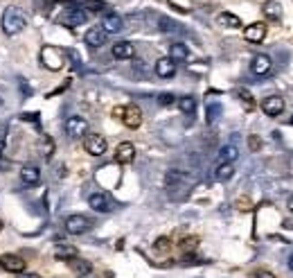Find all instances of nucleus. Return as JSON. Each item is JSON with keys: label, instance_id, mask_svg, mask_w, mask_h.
Returning <instances> with one entry per match:
<instances>
[{"label": "nucleus", "instance_id": "nucleus-11", "mask_svg": "<svg viewBox=\"0 0 293 278\" xmlns=\"http://www.w3.org/2000/svg\"><path fill=\"white\" fill-rule=\"evenodd\" d=\"M120 120H122L129 129H138V127L142 125V111H140V106H136V104L124 106V113Z\"/></svg>", "mask_w": 293, "mask_h": 278}, {"label": "nucleus", "instance_id": "nucleus-2", "mask_svg": "<svg viewBox=\"0 0 293 278\" xmlns=\"http://www.w3.org/2000/svg\"><path fill=\"white\" fill-rule=\"evenodd\" d=\"M41 64L46 68H50V70H61L65 64V52H61L54 46H46L41 50Z\"/></svg>", "mask_w": 293, "mask_h": 278}, {"label": "nucleus", "instance_id": "nucleus-34", "mask_svg": "<svg viewBox=\"0 0 293 278\" xmlns=\"http://www.w3.org/2000/svg\"><path fill=\"white\" fill-rule=\"evenodd\" d=\"M248 147H250V152H260L262 140L257 138V136H250V138H248Z\"/></svg>", "mask_w": 293, "mask_h": 278}, {"label": "nucleus", "instance_id": "nucleus-9", "mask_svg": "<svg viewBox=\"0 0 293 278\" xmlns=\"http://www.w3.org/2000/svg\"><path fill=\"white\" fill-rule=\"evenodd\" d=\"M262 111L266 115H271V118H278L284 111V99L280 95H268V98L262 99Z\"/></svg>", "mask_w": 293, "mask_h": 278}, {"label": "nucleus", "instance_id": "nucleus-41", "mask_svg": "<svg viewBox=\"0 0 293 278\" xmlns=\"http://www.w3.org/2000/svg\"><path fill=\"white\" fill-rule=\"evenodd\" d=\"M79 278H97V276H93V274H86V276H79Z\"/></svg>", "mask_w": 293, "mask_h": 278}, {"label": "nucleus", "instance_id": "nucleus-21", "mask_svg": "<svg viewBox=\"0 0 293 278\" xmlns=\"http://www.w3.org/2000/svg\"><path fill=\"white\" fill-rule=\"evenodd\" d=\"M216 23L223 27H232V30H237V27H241V18L239 16H234V14L230 12H221L219 16H216Z\"/></svg>", "mask_w": 293, "mask_h": 278}, {"label": "nucleus", "instance_id": "nucleus-36", "mask_svg": "<svg viewBox=\"0 0 293 278\" xmlns=\"http://www.w3.org/2000/svg\"><path fill=\"white\" fill-rule=\"evenodd\" d=\"M237 204H239V211H248V208H250V206H248V199H239Z\"/></svg>", "mask_w": 293, "mask_h": 278}, {"label": "nucleus", "instance_id": "nucleus-22", "mask_svg": "<svg viewBox=\"0 0 293 278\" xmlns=\"http://www.w3.org/2000/svg\"><path fill=\"white\" fill-rule=\"evenodd\" d=\"M68 265H70V269L75 274H79V276H86V274L93 272V265L88 262V260H81V258H72L68 260Z\"/></svg>", "mask_w": 293, "mask_h": 278}, {"label": "nucleus", "instance_id": "nucleus-30", "mask_svg": "<svg viewBox=\"0 0 293 278\" xmlns=\"http://www.w3.org/2000/svg\"><path fill=\"white\" fill-rule=\"evenodd\" d=\"M219 113H221V104H208V115H205L208 125H212V122L219 118Z\"/></svg>", "mask_w": 293, "mask_h": 278}, {"label": "nucleus", "instance_id": "nucleus-14", "mask_svg": "<svg viewBox=\"0 0 293 278\" xmlns=\"http://www.w3.org/2000/svg\"><path fill=\"white\" fill-rule=\"evenodd\" d=\"M106 36L108 34L102 30V25H95V27H91L88 32H86V36H84V41L88 43L91 48H102L106 43Z\"/></svg>", "mask_w": 293, "mask_h": 278}, {"label": "nucleus", "instance_id": "nucleus-35", "mask_svg": "<svg viewBox=\"0 0 293 278\" xmlns=\"http://www.w3.org/2000/svg\"><path fill=\"white\" fill-rule=\"evenodd\" d=\"M253 278H275V274L268 269H257V272H253Z\"/></svg>", "mask_w": 293, "mask_h": 278}, {"label": "nucleus", "instance_id": "nucleus-17", "mask_svg": "<svg viewBox=\"0 0 293 278\" xmlns=\"http://www.w3.org/2000/svg\"><path fill=\"white\" fill-rule=\"evenodd\" d=\"M111 52L115 59H131V57L136 54V48H133V43H129V41H117V43H113Z\"/></svg>", "mask_w": 293, "mask_h": 278}, {"label": "nucleus", "instance_id": "nucleus-12", "mask_svg": "<svg viewBox=\"0 0 293 278\" xmlns=\"http://www.w3.org/2000/svg\"><path fill=\"white\" fill-rule=\"evenodd\" d=\"M124 27V20L117 12H104V18H102V30L106 34H117Z\"/></svg>", "mask_w": 293, "mask_h": 278}, {"label": "nucleus", "instance_id": "nucleus-23", "mask_svg": "<svg viewBox=\"0 0 293 278\" xmlns=\"http://www.w3.org/2000/svg\"><path fill=\"white\" fill-rule=\"evenodd\" d=\"M239 159V149L234 145H223L219 152V163H234Z\"/></svg>", "mask_w": 293, "mask_h": 278}, {"label": "nucleus", "instance_id": "nucleus-38", "mask_svg": "<svg viewBox=\"0 0 293 278\" xmlns=\"http://www.w3.org/2000/svg\"><path fill=\"white\" fill-rule=\"evenodd\" d=\"M18 278H41V276H39V274H20Z\"/></svg>", "mask_w": 293, "mask_h": 278}, {"label": "nucleus", "instance_id": "nucleus-19", "mask_svg": "<svg viewBox=\"0 0 293 278\" xmlns=\"http://www.w3.org/2000/svg\"><path fill=\"white\" fill-rule=\"evenodd\" d=\"M262 14L266 16L268 20H280L282 18V7H280V2H275V0H266L264 5H262Z\"/></svg>", "mask_w": 293, "mask_h": 278}, {"label": "nucleus", "instance_id": "nucleus-1", "mask_svg": "<svg viewBox=\"0 0 293 278\" xmlns=\"http://www.w3.org/2000/svg\"><path fill=\"white\" fill-rule=\"evenodd\" d=\"M25 25H27V18L20 9H16V7L5 9V14H2V32H5L7 36H16V34H20L23 30H25Z\"/></svg>", "mask_w": 293, "mask_h": 278}, {"label": "nucleus", "instance_id": "nucleus-25", "mask_svg": "<svg viewBox=\"0 0 293 278\" xmlns=\"http://www.w3.org/2000/svg\"><path fill=\"white\" fill-rule=\"evenodd\" d=\"M54 258H57V260L77 258V249H75V246H68V245H59L57 249H54Z\"/></svg>", "mask_w": 293, "mask_h": 278}, {"label": "nucleus", "instance_id": "nucleus-27", "mask_svg": "<svg viewBox=\"0 0 293 278\" xmlns=\"http://www.w3.org/2000/svg\"><path fill=\"white\" fill-rule=\"evenodd\" d=\"M232 174H234V165H232V163H219L215 177L219 181H228V179H232Z\"/></svg>", "mask_w": 293, "mask_h": 278}, {"label": "nucleus", "instance_id": "nucleus-5", "mask_svg": "<svg viewBox=\"0 0 293 278\" xmlns=\"http://www.w3.org/2000/svg\"><path fill=\"white\" fill-rule=\"evenodd\" d=\"M84 149L91 156H102V154H106V149H108V143H106L104 136H99V133H88L84 140Z\"/></svg>", "mask_w": 293, "mask_h": 278}, {"label": "nucleus", "instance_id": "nucleus-42", "mask_svg": "<svg viewBox=\"0 0 293 278\" xmlns=\"http://www.w3.org/2000/svg\"><path fill=\"white\" fill-rule=\"evenodd\" d=\"M289 211L293 213V199H291V201H289Z\"/></svg>", "mask_w": 293, "mask_h": 278}, {"label": "nucleus", "instance_id": "nucleus-32", "mask_svg": "<svg viewBox=\"0 0 293 278\" xmlns=\"http://www.w3.org/2000/svg\"><path fill=\"white\" fill-rule=\"evenodd\" d=\"M174 102H176V98L171 93H160V95H158V104L160 106H171Z\"/></svg>", "mask_w": 293, "mask_h": 278}, {"label": "nucleus", "instance_id": "nucleus-44", "mask_svg": "<svg viewBox=\"0 0 293 278\" xmlns=\"http://www.w3.org/2000/svg\"><path fill=\"white\" fill-rule=\"evenodd\" d=\"M0 231H2V222H0Z\"/></svg>", "mask_w": 293, "mask_h": 278}, {"label": "nucleus", "instance_id": "nucleus-8", "mask_svg": "<svg viewBox=\"0 0 293 278\" xmlns=\"http://www.w3.org/2000/svg\"><path fill=\"white\" fill-rule=\"evenodd\" d=\"M88 229H91V222L84 215H70V217L65 219V231L70 233V235H81Z\"/></svg>", "mask_w": 293, "mask_h": 278}, {"label": "nucleus", "instance_id": "nucleus-3", "mask_svg": "<svg viewBox=\"0 0 293 278\" xmlns=\"http://www.w3.org/2000/svg\"><path fill=\"white\" fill-rule=\"evenodd\" d=\"M86 20H88V16H86V12L81 7H68L63 12V16L59 18V23L65 27H79V25H84Z\"/></svg>", "mask_w": 293, "mask_h": 278}, {"label": "nucleus", "instance_id": "nucleus-31", "mask_svg": "<svg viewBox=\"0 0 293 278\" xmlns=\"http://www.w3.org/2000/svg\"><path fill=\"white\" fill-rule=\"evenodd\" d=\"M160 30L163 32H181V27H178V23H174V20H170V18H160Z\"/></svg>", "mask_w": 293, "mask_h": 278}, {"label": "nucleus", "instance_id": "nucleus-10", "mask_svg": "<svg viewBox=\"0 0 293 278\" xmlns=\"http://www.w3.org/2000/svg\"><path fill=\"white\" fill-rule=\"evenodd\" d=\"M244 39L248 43H262L266 39V23H250L244 27Z\"/></svg>", "mask_w": 293, "mask_h": 278}, {"label": "nucleus", "instance_id": "nucleus-43", "mask_svg": "<svg viewBox=\"0 0 293 278\" xmlns=\"http://www.w3.org/2000/svg\"><path fill=\"white\" fill-rule=\"evenodd\" d=\"M289 122H291V125H293V115H291V120H289Z\"/></svg>", "mask_w": 293, "mask_h": 278}, {"label": "nucleus", "instance_id": "nucleus-26", "mask_svg": "<svg viewBox=\"0 0 293 278\" xmlns=\"http://www.w3.org/2000/svg\"><path fill=\"white\" fill-rule=\"evenodd\" d=\"M178 109H181L185 115H192V113L196 111V98H192V95H183V98H178Z\"/></svg>", "mask_w": 293, "mask_h": 278}, {"label": "nucleus", "instance_id": "nucleus-18", "mask_svg": "<svg viewBox=\"0 0 293 278\" xmlns=\"http://www.w3.org/2000/svg\"><path fill=\"white\" fill-rule=\"evenodd\" d=\"M20 181L25 185H36L41 181V170L36 165H25L20 170Z\"/></svg>", "mask_w": 293, "mask_h": 278}, {"label": "nucleus", "instance_id": "nucleus-29", "mask_svg": "<svg viewBox=\"0 0 293 278\" xmlns=\"http://www.w3.org/2000/svg\"><path fill=\"white\" fill-rule=\"evenodd\" d=\"M237 95H239V99L244 102V106H246V111H253L255 109V99H253V95L246 91V88H239L237 91Z\"/></svg>", "mask_w": 293, "mask_h": 278}, {"label": "nucleus", "instance_id": "nucleus-33", "mask_svg": "<svg viewBox=\"0 0 293 278\" xmlns=\"http://www.w3.org/2000/svg\"><path fill=\"white\" fill-rule=\"evenodd\" d=\"M170 246H171L170 238H158V240H156V245H154V249H156V251H167Z\"/></svg>", "mask_w": 293, "mask_h": 278}, {"label": "nucleus", "instance_id": "nucleus-24", "mask_svg": "<svg viewBox=\"0 0 293 278\" xmlns=\"http://www.w3.org/2000/svg\"><path fill=\"white\" fill-rule=\"evenodd\" d=\"M75 5H79L81 9H88V12H104L106 2L104 0H75Z\"/></svg>", "mask_w": 293, "mask_h": 278}, {"label": "nucleus", "instance_id": "nucleus-20", "mask_svg": "<svg viewBox=\"0 0 293 278\" xmlns=\"http://www.w3.org/2000/svg\"><path fill=\"white\" fill-rule=\"evenodd\" d=\"M170 59L171 61H187L189 59V50L185 43H171L170 46Z\"/></svg>", "mask_w": 293, "mask_h": 278}, {"label": "nucleus", "instance_id": "nucleus-40", "mask_svg": "<svg viewBox=\"0 0 293 278\" xmlns=\"http://www.w3.org/2000/svg\"><path fill=\"white\" fill-rule=\"evenodd\" d=\"M289 269H291V272H293V256H291V258H289Z\"/></svg>", "mask_w": 293, "mask_h": 278}, {"label": "nucleus", "instance_id": "nucleus-28", "mask_svg": "<svg viewBox=\"0 0 293 278\" xmlns=\"http://www.w3.org/2000/svg\"><path fill=\"white\" fill-rule=\"evenodd\" d=\"M39 152L46 156V159H50L54 152V140L50 138V136H43V138L39 140Z\"/></svg>", "mask_w": 293, "mask_h": 278}, {"label": "nucleus", "instance_id": "nucleus-6", "mask_svg": "<svg viewBox=\"0 0 293 278\" xmlns=\"http://www.w3.org/2000/svg\"><path fill=\"white\" fill-rule=\"evenodd\" d=\"M88 206L97 213H111L113 208H115V201H113L106 192H95V195L88 197Z\"/></svg>", "mask_w": 293, "mask_h": 278}, {"label": "nucleus", "instance_id": "nucleus-15", "mask_svg": "<svg viewBox=\"0 0 293 278\" xmlns=\"http://www.w3.org/2000/svg\"><path fill=\"white\" fill-rule=\"evenodd\" d=\"M133 159H136V147H133V143H120L117 149H115V161L117 163L129 165Z\"/></svg>", "mask_w": 293, "mask_h": 278}, {"label": "nucleus", "instance_id": "nucleus-39", "mask_svg": "<svg viewBox=\"0 0 293 278\" xmlns=\"http://www.w3.org/2000/svg\"><path fill=\"white\" fill-rule=\"evenodd\" d=\"M2 152H5V143L0 140V156H2Z\"/></svg>", "mask_w": 293, "mask_h": 278}, {"label": "nucleus", "instance_id": "nucleus-37", "mask_svg": "<svg viewBox=\"0 0 293 278\" xmlns=\"http://www.w3.org/2000/svg\"><path fill=\"white\" fill-rule=\"evenodd\" d=\"M122 113H124V106H115V109H113V115H115V118H122Z\"/></svg>", "mask_w": 293, "mask_h": 278}, {"label": "nucleus", "instance_id": "nucleus-16", "mask_svg": "<svg viewBox=\"0 0 293 278\" xmlns=\"http://www.w3.org/2000/svg\"><path fill=\"white\" fill-rule=\"evenodd\" d=\"M156 75L160 80H170L176 75V61H171L170 57H160L156 61Z\"/></svg>", "mask_w": 293, "mask_h": 278}, {"label": "nucleus", "instance_id": "nucleus-4", "mask_svg": "<svg viewBox=\"0 0 293 278\" xmlns=\"http://www.w3.org/2000/svg\"><path fill=\"white\" fill-rule=\"evenodd\" d=\"M63 129L68 136H72V138L86 136V133H88V120L81 118V115H70V118L63 122Z\"/></svg>", "mask_w": 293, "mask_h": 278}, {"label": "nucleus", "instance_id": "nucleus-7", "mask_svg": "<svg viewBox=\"0 0 293 278\" xmlns=\"http://www.w3.org/2000/svg\"><path fill=\"white\" fill-rule=\"evenodd\" d=\"M0 267L9 274H23L25 272V260L16 253H2L0 256Z\"/></svg>", "mask_w": 293, "mask_h": 278}, {"label": "nucleus", "instance_id": "nucleus-13", "mask_svg": "<svg viewBox=\"0 0 293 278\" xmlns=\"http://www.w3.org/2000/svg\"><path fill=\"white\" fill-rule=\"evenodd\" d=\"M271 68H273V59L268 57V54H257L250 64V70H253L257 77H264V75L271 73Z\"/></svg>", "mask_w": 293, "mask_h": 278}]
</instances>
